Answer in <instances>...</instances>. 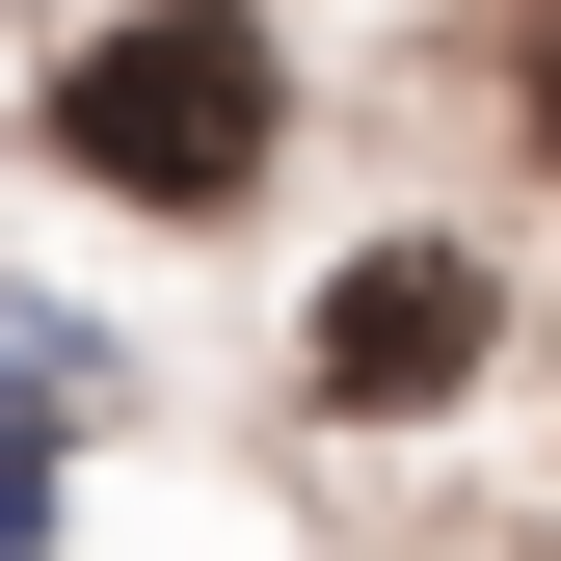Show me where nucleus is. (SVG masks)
I'll list each match as a JSON object with an SVG mask.
<instances>
[{"label": "nucleus", "mask_w": 561, "mask_h": 561, "mask_svg": "<svg viewBox=\"0 0 561 561\" xmlns=\"http://www.w3.org/2000/svg\"><path fill=\"white\" fill-rule=\"evenodd\" d=\"M54 161L134 187V215H215V187L267 161V27H241V0H134L81 81H54Z\"/></svg>", "instance_id": "f257e3e1"}, {"label": "nucleus", "mask_w": 561, "mask_h": 561, "mask_svg": "<svg viewBox=\"0 0 561 561\" xmlns=\"http://www.w3.org/2000/svg\"><path fill=\"white\" fill-rule=\"evenodd\" d=\"M455 375H481V267H455V241H375V267L321 295V401L401 428V401H455Z\"/></svg>", "instance_id": "f03ea898"}]
</instances>
